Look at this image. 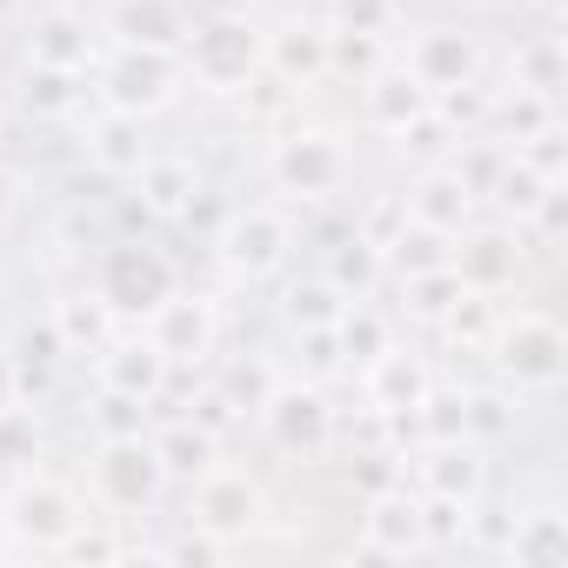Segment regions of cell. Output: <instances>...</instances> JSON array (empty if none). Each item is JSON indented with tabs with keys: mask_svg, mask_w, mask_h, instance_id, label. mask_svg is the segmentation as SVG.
I'll list each match as a JSON object with an SVG mask.
<instances>
[{
	"mask_svg": "<svg viewBox=\"0 0 568 568\" xmlns=\"http://www.w3.org/2000/svg\"><path fill=\"white\" fill-rule=\"evenodd\" d=\"M481 355H488V368H495V382L508 395H541L548 402L568 382V335H561V322L548 308H508V315H495Z\"/></svg>",
	"mask_w": 568,
	"mask_h": 568,
	"instance_id": "1",
	"label": "cell"
},
{
	"mask_svg": "<svg viewBox=\"0 0 568 568\" xmlns=\"http://www.w3.org/2000/svg\"><path fill=\"white\" fill-rule=\"evenodd\" d=\"M181 74L207 101H241L261 81V21L241 14V8L194 14V28L181 41Z\"/></svg>",
	"mask_w": 568,
	"mask_h": 568,
	"instance_id": "2",
	"label": "cell"
},
{
	"mask_svg": "<svg viewBox=\"0 0 568 568\" xmlns=\"http://www.w3.org/2000/svg\"><path fill=\"white\" fill-rule=\"evenodd\" d=\"M261 168H267V187H274V194H288V201H302V207H322V201H335V194L355 181V154L342 148V134H335V128H308V121L281 128V134L267 141Z\"/></svg>",
	"mask_w": 568,
	"mask_h": 568,
	"instance_id": "3",
	"label": "cell"
},
{
	"mask_svg": "<svg viewBox=\"0 0 568 568\" xmlns=\"http://www.w3.org/2000/svg\"><path fill=\"white\" fill-rule=\"evenodd\" d=\"M88 515H94V501H88L74 481L48 475V468H21L14 488L0 495V521H8L14 548H34V555H61L68 535H74Z\"/></svg>",
	"mask_w": 568,
	"mask_h": 568,
	"instance_id": "4",
	"label": "cell"
},
{
	"mask_svg": "<svg viewBox=\"0 0 568 568\" xmlns=\"http://www.w3.org/2000/svg\"><path fill=\"white\" fill-rule=\"evenodd\" d=\"M88 74H94V101L114 114H134V121H154L187 94L181 54H154V48H108V54H94Z\"/></svg>",
	"mask_w": 568,
	"mask_h": 568,
	"instance_id": "5",
	"label": "cell"
},
{
	"mask_svg": "<svg viewBox=\"0 0 568 568\" xmlns=\"http://www.w3.org/2000/svg\"><path fill=\"white\" fill-rule=\"evenodd\" d=\"M161 495H168V468H161V455H154L148 435H108V442H94V462H88V501H94L108 521L148 515Z\"/></svg>",
	"mask_w": 568,
	"mask_h": 568,
	"instance_id": "6",
	"label": "cell"
},
{
	"mask_svg": "<svg viewBox=\"0 0 568 568\" xmlns=\"http://www.w3.org/2000/svg\"><path fill=\"white\" fill-rule=\"evenodd\" d=\"M302 247V227L288 221V207L274 201H254V207H227V221L214 227V254L234 281H267L295 261Z\"/></svg>",
	"mask_w": 568,
	"mask_h": 568,
	"instance_id": "7",
	"label": "cell"
},
{
	"mask_svg": "<svg viewBox=\"0 0 568 568\" xmlns=\"http://www.w3.org/2000/svg\"><path fill=\"white\" fill-rule=\"evenodd\" d=\"M181 288V267L154 247V241H114L94 267V295L121 315V322H141L148 308H161L168 295Z\"/></svg>",
	"mask_w": 568,
	"mask_h": 568,
	"instance_id": "8",
	"label": "cell"
},
{
	"mask_svg": "<svg viewBox=\"0 0 568 568\" xmlns=\"http://www.w3.org/2000/svg\"><path fill=\"white\" fill-rule=\"evenodd\" d=\"M521 261H528V241H521V227L515 221H468L462 234H455V247H448V267H455V281L468 295H481V302H501V295H515V281H521Z\"/></svg>",
	"mask_w": 568,
	"mask_h": 568,
	"instance_id": "9",
	"label": "cell"
},
{
	"mask_svg": "<svg viewBox=\"0 0 568 568\" xmlns=\"http://www.w3.org/2000/svg\"><path fill=\"white\" fill-rule=\"evenodd\" d=\"M187 521L194 528H207L221 548H241L261 521H267V488L247 475V468H207V475H194L187 481Z\"/></svg>",
	"mask_w": 568,
	"mask_h": 568,
	"instance_id": "10",
	"label": "cell"
},
{
	"mask_svg": "<svg viewBox=\"0 0 568 568\" xmlns=\"http://www.w3.org/2000/svg\"><path fill=\"white\" fill-rule=\"evenodd\" d=\"M254 415H261L267 442L288 455V462H322L335 448V408H328V395H322L315 375L308 382H274Z\"/></svg>",
	"mask_w": 568,
	"mask_h": 568,
	"instance_id": "11",
	"label": "cell"
},
{
	"mask_svg": "<svg viewBox=\"0 0 568 568\" xmlns=\"http://www.w3.org/2000/svg\"><path fill=\"white\" fill-rule=\"evenodd\" d=\"M402 68H408L428 94H448V88H475V81L488 74V48H481L475 28L435 21V28H415V34H408Z\"/></svg>",
	"mask_w": 568,
	"mask_h": 568,
	"instance_id": "12",
	"label": "cell"
},
{
	"mask_svg": "<svg viewBox=\"0 0 568 568\" xmlns=\"http://www.w3.org/2000/svg\"><path fill=\"white\" fill-rule=\"evenodd\" d=\"M355 548H362V555H382V561L435 555V541H428V515H422V495H408V481H395V488H375V495H362Z\"/></svg>",
	"mask_w": 568,
	"mask_h": 568,
	"instance_id": "13",
	"label": "cell"
},
{
	"mask_svg": "<svg viewBox=\"0 0 568 568\" xmlns=\"http://www.w3.org/2000/svg\"><path fill=\"white\" fill-rule=\"evenodd\" d=\"M261 74L281 81L295 101H302L308 88H322V81H328V28H322V21H302V14L261 28Z\"/></svg>",
	"mask_w": 568,
	"mask_h": 568,
	"instance_id": "14",
	"label": "cell"
},
{
	"mask_svg": "<svg viewBox=\"0 0 568 568\" xmlns=\"http://www.w3.org/2000/svg\"><path fill=\"white\" fill-rule=\"evenodd\" d=\"M141 335L168 355V368H187V362H207V355H214V342H221V315H214L207 295H181V288H174L161 308L141 315Z\"/></svg>",
	"mask_w": 568,
	"mask_h": 568,
	"instance_id": "15",
	"label": "cell"
},
{
	"mask_svg": "<svg viewBox=\"0 0 568 568\" xmlns=\"http://www.w3.org/2000/svg\"><path fill=\"white\" fill-rule=\"evenodd\" d=\"M402 214L435 227V234H462L468 221H481V194L468 187V174L455 161H422L408 194H402Z\"/></svg>",
	"mask_w": 568,
	"mask_h": 568,
	"instance_id": "16",
	"label": "cell"
},
{
	"mask_svg": "<svg viewBox=\"0 0 568 568\" xmlns=\"http://www.w3.org/2000/svg\"><path fill=\"white\" fill-rule=\"evenodd\" d=\"M428 108H435V94H428L402 61H382L375 74L355 81V114H362V128L382 134V141H395L402 128H415Z\"/></svg>",
	"mask_w": 568,
	"mask_h": 568,
	"instance_id": "17",
	"label": "cell"
},
{
	"mask_svg": "<svg viewBox=\"0 0 568 568\" xmlns=\"http://www.w3.org/2000/svg\"><path fill=\"white\" fill-rule=\"evenodd\" d=\"M194 14L187 0H108L101 14V41L108 48H154V54H181Z\"/></svg>",
	"mask_w": 568,
	"mask_h": 568,
	"instance_id": "18",
	"label": "cell"
},
{
	"mask_svg": "<svg viewBox=\"0 0 568 568\" xmlns=\"http://www.w3.org/2000/svg\"><path fill=\"white\" fill-rule=\"evenodd\" d=\"M94 54H101V28H94L81 8H68V0H48V8L28 14V61H48V68H74V74H88Z\"/></svg>",
	"mask_w": 568,
	"mask_h": 568,
	"instance_id": "19",
	"label": "cell"
},
{
	"mask_svg": "<svg viewBox=\"0 0 568 568\" xmlns=\"http://www.w3.org/2000/svg\"><path fill=\"white\" fill-rule=\"evenodd\" d=\"M168 355L148 342V335H114L108 348H94V388H114V395H134V402H161L168 395Z\"/></svg>",
	"mask_w": 568,
	"mask_h": 568,
	"instance_id": "20",
	"label": "cell"
},
{
	"mask_svg": "<svg viewBox=\"0 0 568 568\" xmlns=\"http://www.w3.org/2000/svg\"><path fill=\"white\" fill-rule=\"evenodd\" d=\"M415 495H435V501H462L475 508L481 488H488V462H481V442H428L415 455Z\"/></svg>",
	"mask_w": 568,
	"mask_h": 568,
	"instance_id": "21",
	"label": "cell"
},
{
	"mask_svg": "<svg viewBox=\"0 0 568 568\" xmlns=\"http://www.w3.org/2000/svg\"><path fill=\"white\" fill-rule=\"evenodd\" d=\"M362 375V395H368V408L375 415H408L428 388H435V375H428V362L415 355V348H382L368 368H355Z\"/></svg>",
	"mask_w": 568,
	"mask_h": 568,
	"instance_id": "22",
	"label": "cell"
},
{
	"mask_svg": "<svg viewBox=\"0 0 568 568\" xmlns=\"http://www.w3.org/2000/svg\"><path fill=\"white\" fill-rule=\"evenodd\" d=\"M501 555H508L515 568H561V561H568V515H561L555 501H535V508L508 515Z\"/></svg>",
	"mask_w": 568,
	"mask_h": 568,
	"instance_id": "23",
	"label": "cell"
},
{
	"mask_svg": "<svg viewBox=\"0 0 568 568\" xmlns=\"http://www.w3.org/2000/svg\"><path fill=\"white\" fill-rule=\"evenodd\" d=\"M88 101V74L74 68H48V61H28L14 74V108L34 114V121H74Z\"/></svg>",
	"mask_w": 568,
	"mask_h": 568,
	"instance_id": "24",
	"label": "cell"
},
{
	"mask_svg": "<svg viewBox=\"0 0 568 568\" xmlns=\"http://www.w3.org/2000/svg\"><path fill=\"white\" fill-rule=\"evenodd\" d=\"M148 154H154V148H148V121L114 114V108H101V114L88 121V161H94L108 181H134V168H141Z\"/></svg>",
	"mask_w": 568,
	"mask_h": 568,
	"instance_id": "25",
	"label": "cell"
},
{
	"mask_svg": "<svg viewBox=\"0 0 568 568\" xmlns=\"http://www.w3.org/2000/svg\"><path fill=\"white\" fill-rule=\"evenodd\" d=\"M561 81H568L561 34H555V28L515 34V48H508V88H515V94H548V101H561Z\"/></svg>",
	"mask_w": 568,
	"mask_h": 568,
	"instance_id": "26",
	"label": "cell"
},
{
	"mask_svg": "<svg viewBox=\"0 0 568 568\" xmlns=\"http://www.w3.org/2000/svg\"><path fill=\"white\" fill-rule=\"evenodd\" d=\"M194 187H201V168L181 161V154H148V161L134 168L141 221H148V214H154V221H181V207L194 201Z\"/></svg>",
	"mask_w": 568,
	"mask_h": 568,
	"instance_id": "27",
	"label": "cell"
},
{
	"mask_svg": "<svg viewBox=\"0 0 568 568\" xmlns=\"http://www.w3.org/2000/svg\"><path fill=\"white\" fill-rule=\"evenodd\" d=\"M148 442H154L168 481H194V475H207V468L221 462V435H214L201 415H174V422H161Z\"/></svg>",
	"mask_w": 568,
	"mask_h": 568,
	"instance_id": "28",
	"label": "cell"
},
{
	"mask_svg": "<svg viewBox=\"0 0 568 568\" xmlns=\"http://www.w3.org/2000/svg\"><path fill=\"white\" fill-rule=\"evenodd\" d=\"M48 322H54V335H61V348L68 355H94V348H108L114 335H121V315L88 288V295H61V302H48Z\"/></svg>",
	"mask_w": 568,
	"mask_h": 568,
	"instance_id": "29",
	"label": "cell"
},
{
	"mask_svg": "<svg viewBox=\"0 0 568 568\" xmlns=\"http://www.w3.org/2000/svg\"><path fill=\"white\" fill-rule=\"evenodd\" d=\"M322 274L335 281L348 302L375 295V288H382V274H388V267H382V241H368L362 227H348L335 247H322Z\"/></svg>",
	"mask_w": 568,
	"mask_h": 568,
	"instance_id": "30",
	"label": "cell"
},
{
	"mask_svg": "<svg viewBox=\"0 0 568 568\" xmlns=\"http://www.w3.org/2000/svg\"><path fill=\"white\" fill-rule=\"evenodd\" d=\"M335 348H342V368H368L382 348H395V322L362 295V302H348L335 315Z\"/></svg>",
	"mask_w": 568,
	"mask_h": 568,
	"instance_id": "31",
	"label": "cell"
},
{
	"mask_svg": "<svg viewBox=\"0 0 568 568\" xmlns=\"http://www.w3.org/2000/svg\"><path fill=\"white\" fill-rule=\"evenodd\" d=\"M448 247H455V234H435V227H422V221H408V214H402V227H395V234H382V267L408 281V274L448 267Z\"/></svg>",
	"mask_w": 568,
	"mask_h": 568,
	"instance_id": "32",
	"label": "cell"
},
{
	"mask_svg": "<svg viewBox=\"0 0 568 568\" xmlns=\"http://www.w3.org/2000/svg\"><path fill=\"white\" fill-rule=\"evenodd\" d=\"M342 308H348V295L335 288L322 267L308 281H288V288H281V315H288V328H335Z\"/></svg>",
	"mask_w": 568,
	"mask_h": 568,
	"instance_id": "33",
	"label": "cell"
},
{
	"mask_svg": "<svg viewBox=\"0 0 568 568\" xmlns=\"http://www.w3.org/2000/svg\"><path fill=\"white\" fill-rule=\"evenodd\" d=\"M322 28L395 41V28H402V0H328V21H322Z\"/></svg>",
	"mask_w": 568,
	"mask_h": 568,
	"instance_id": "34",
	"label": "cell"
},
{
	"mask_svg": "<svg viewBox=\"0 0 568 568\" xmlns=\"http://www.w3.org/2000/svg\"><path fill=\"white\" fill-rule=\"evenodd\" d=\"M41 448H48V435H41V415L34 408H0V468H41Z\"/></svg>",
	"mask_w": 568,
	"mask_h": 568,
	"instance_id": "35",
	"label": "cell"
},
{
	"mask_svg": "<svg viewBox=\"0 0 568 568\" xmlns=\"http://www.w3.org/2000/svg\"><path fill=\"white\" fill-rule=\"evenodd\" d=\"M148 408L154 402H134V395L101 388L94 408H88V428H94V442H108V435H148Z\"/></svg>",
	"mask_w": 568,
	"mask_h": 568,
	"instance_id": "36",
	"label": "cell"
},
{
	"mask_svg": "<svg viewBox=\"0 0 568 568\" xmlns=\"http://www.w3.org/2000/svg\"><path fill=\"white\" fill-rule=\"evenodd\" d=\"M462 408H468V442H488V435L515 428V395L508 388H462Z\"/></svg>",
	"mask_w": 568,
	"mask_h": 568,
	"instance_id": "37",
	"label": "cell"
},
{
	"mask_svg": "<svg viewBox=\"0 0 568 568\" xmlns=\"http://www.w3.org/2000/svg\"><path fill=\"white\" fill-rule=\"evenodd\" d=\"M382 61H388V41H375V34H335V28H328V81H335V74H355V81H362V74H375Z\"/></svg>",
	"mask_w": 568,
	"mask_h": 568,
	"instance_id": "38",
	"label": "cell"
},
{
	"mask_svg": "<svg viewBox=\"0 0 568 568\" xmlns=\"http://www.w3.org/2000/svg\"><path fill=\"white\" fill-rule=\"evenodd\" d=\"M21 402V362H14V348H0V408H14Z\"/></svg>",
	"mask_w": 568,
	"mask_h": 568,
	"instance_id": "39",
	"label": "cell"
},
{
	"mask_svg": "<svg viewBox=\"0 0 568 568\" xmlns=\"http://www.w3.org/2000/svg\"><path fill=\"white\" fill-rule=\"evenodd\" d=\"M14 214H21V174L0 161V221H14Z\"/></svg>",
	"mask_w": 568,
	"mask_h": 568,
	"instance_id": "40",
	"label": "cell"
},
{
	"mask_svg": "<svg viewBox=\"0 0 568 568\" xmlns=\"http://www.w3.org/2000/svg\"><path fill=\"white\" fill-rule=\"evenodd\" d=\"M521 8H528V14H535L541 28H555V21L568 14V0H521Z\"/></svg>",
	"mask_w": 568,
	"mask_h": 568,
	"instance_id": "41",
	"label": "cell"
},
{
	"mask_svg": "<svg viewBox=\"0 0 568 568\" xmlns=\"http://www.w3.org/2000/svg\"><path fill=\"white\" fill-rule=\"evenodd\" d=\"M14 555V535H8V521H0V561H8Z\"/></svg>",
	"mask_w": 568,
	"mask_h": 568,
	"instance_id": "42",
	"label": "cell"
},
{
	"mask_svg": "<svg viewBox=\"0 0 568 568\" xmlns=\"http://www.w3.org/2000/svg\"><path fill=\"white\" fill-rule=\"evenodd\" d=\"M21 14V0H0V21H14Z\"/></svg>",
	"mask_w": 568,
	"mask_h": 568,
	"instance_id": "43",
	"label": "cell"
},
{
	"mask_svg": "<svg viewBox=\"0 0 568 568\" xmlns=\"http://www.w3.org/2000/svg\"><path fill=\"white\" fill-rule=\"evenodd\" d=\"M0 141H8V101H0Z\"/></svg>",
	"mask_w": 568,
	"mask_h": 568,
	"instance_id": "44",
	"label": "cell"
}]
</instances>
